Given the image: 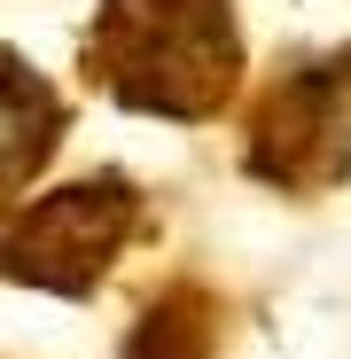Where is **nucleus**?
Masks as SVG:
<instances>
[{"label": "nucleus", "instance_id": "f257e3e1", "mask_svg": "<svg viewBox=\"0 0 351 359\" xmlns=\"http://www.w3.org/2000/svg\"><path fill=\"white\" fill-rule=\"evenodd\" d=\"M226 0H102L94 24V79L117 86L133 109L203 117L226 94Z\"/></svg>", "mask_w": 351, "mask_h": 359}]
</instances>
